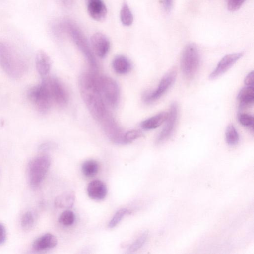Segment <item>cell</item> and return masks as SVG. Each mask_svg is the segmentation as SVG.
<instances>
[{
    "label": "cell",
    "mask_w": 254,
    "mask_h": 254,
    "mask_svg": "<svg viewBox=\"0 0 254 254\" xmlns=\"http://www.w3.org/2000/svg\"><path fill=\"white\" fill-rule=\"evenodd\" d=\"M82 98L94 118L100 122L108 113L101 95L99 77L93 72L82 73L79 79Z\"/></svg>",
    "instance_id": "cell-1"
},
{
    "label": "cell",
    "mask_w": 254,
    "mask_h": 254,
    "mask_svg": "<svg viewBox=\"0 0 254 254\" xmlns=\"http://www.w3.org/2000/svg\"><path fill=\"white\" fill-rule=\"evenodd\" d=\"M0 65L10 76L21 77L26 70L24 61L7 45L0 42Z\"/></svg>",
    "instance_id": "cell-2"
},
{
    "label": "cell",
    "mask_w": 254,
    "mask_h": 254,
    "mask_svg": "<svg viewBox=\"0 0 254 254\" xmlns=\"http://www.w3.org/2000/svg\"><path fill=\"white\" fill-rule=\"evenodd\" d=\"M199 63L196 45L194 43L187 45L182 51L180 59L181 69L184 76L188 79L193 78L197 72Z\"/></svg>",
    "instance_id": "cell-3"
},
{
    "label": "cell",
    "mask_w": 254,
    "mask_h": 254,
    "mask_svg": "<svg viewBox=\"0 0 254 254\" xmlns=\"http://www.w3.org/2000/svg\"><path fill=\"white\" fill-rule=\"evenodd\" d=\"M51 163L50 157L45 154L37 156L29 163L28 172L29 182L33 187H37L45 178Z\"/></svg>",
    "instance_id": "cell-4"
},
{
    "label": "cell",
    "mask_w": 254,
    "mask_h": 254,
    "mask_svg": "<svg viewBox=\"0 0 254 254\" xmlns=\"http://www.w3.org/2000/svg\"><path fill=\"white\" fill-rule=\"evenodd\" d=\"M28 97L36 108L42 113L47 112L53 103L48 90L42 82L28 91Z\"/></svg>",
    "instance_id": "cell-5"
},
{
    "label": "cell",
    "mask_w": 254,
    "mask_h": 254,
    "mask_svg": "<svg viewBox=\"0 0 254 254\" xmlns=\"http://www.w3.org/2000/svg\"><path fill=\"white\" fill-rule=\"evenodd\" d=\"M99 84L104 101L112 107L117 106L120 99V90L117 82L110 77L101 76H99Z\"/></svg>",
    "instance_id": "cell-6"
},
{
    "label": "cell",
    "mask_w": 254,
    "mask_h": 254,
    "mask_svg": "<svg viewBox=\"0 0 254 254\" xmlns=\"http://www.w3.org/2000/svg\"><path fill=\"white\" fill-rule=\"evenodd\" d=\"M42 82L47 88L53 102L60 106L67 104L68 100L67 92L57 78L54 77L44 78Z\"/></svg>",
    "instance_id": "cell-7"
},
{
    "label": "cell",
    "mask_w": 254,
    "mask_h": 254,
    "mask_svg": "<svg viewBox=\"0 0 254 254\" xmlns=\"http://www.w3.org/2000/svg\"><path fill=\"white\" fill-rule=\"evenodd\" d=\"M176 72L173 70L166 73L160 80L155 90L144 94L143 100L146 103H151L159 99L171 87L175 82Z\"/></svg>",
    "instance_id": "cell-8"
},
{
    "label": "cell",
    "mask_w": 254,
    "mask_h": 254,
    "mask_svg": "<svg viewBox=\"0 0 254 254\" xmlns=\"http://www.w3.org/2000/svg\"><path fill=\"white\" fill-rule=\"evenodd\" d=\"M70 31L73 40L86 57L90 66L96 70L98 64L96 59L84 36L78 29L72 26L70 27Z\"/></svg>",
    "instance_id": "cell-9"
},
{
    "label": "cell",
    "mask_w": 254,
    "mask_h": 254,
    "mask_svg": "<svg viewBox=\"0 0 254 254\" xmlns=\"http://www.w3.org/2000/svg\"><path fill=\"white\" fill-rule=\"evenodd\" d=\"M107 136L113 142L116 143H124V134L115 120L109 113L100 122Z\"/></svg>",
    "instance_id": "cell-10"
},
{
    "label": "cell",
    "mask_w": 254,
    "mask_h": 254,
    "mask_svg": "<svg viewBox=\"0 0 254 254\" xmlns=\"http://www.w3.org/2000/svg\"><path fill=\"white\" fill-rule=\"evenodd\" d=\"M178 117V105L176 102L171 104L164 127L158 134L156 143L161 144L172 135L176 124Z\"/></svg>",
    "instance_id": "cell-11"
},
{
    "label": "cell",
    "mask_w": 254,
    "mask_h": 254,
    "mask_svg": "<svg viewBox=\"0 0 254 254\" xmlns=\"http://www.w3.org/2000/svg\"><path fill=\"white\" fill-rule=\"evenodd\" d=\"M243 55V53H235L224 56L218 62L216 68L209 75L211 80L215 79L227 72Z\"/></svg>",
    "instance_id": "cell-12"
},
{
    "label": "cell",
    "mask_w": 254,
    "mask_h": 254,
    "mask_svg": "<svg viewBox=\"0 0 254 254\" xmlns=\"http://www.w3.org/2000/svg\"><path fill=\"white\" fill-rule=\"evenodd\" d=\"M89 15L95 20L102 21L107 16V10L102 0H85Z\"/></svg>",
    "instance_id": "cell-13"
},
{
    "label": "cell",
    "mask_w": 254,
    "mask_h": 254,
    "mask_svg": "<svg viewBox=\"0 0 254 254\" xmlns=\"http://www.w3.org/2000/svg\"><path fill=\"white\" fill-rule=\"evenodd\" d=\"M91 44L95 54L100 58L106 56L110 46L108 38L101 33H96L92 36Z\"/></svg>",
    "instance_id": "cell-14"
},
{
    "label": "cell",
    "mask_w": 254,
    "mask_h": 254,
    "mask_svg": "<svg viewBox=\"0 0 254 254\" xmlns=\"http://www.w3.org/2000/svg\"><path fill=\"white\" fill-rule=\"evenodd\" d=\"M88 196L94 200H101L105 198L107 194V188L104 182L99 180L90 182L87 186Z\"/></svg>",
    "instance_id": "cell-15"
},
{
    "label": "cell",
    "mask_w": 254,
    "mask_h": 254,
    "mask_svg": "<svg viewBox=\"0 0 254 254\" xmlns=\"http://www.w3.org/2000/svg\"><path fill=\"white\" fill-rule=\"evenodd\" d=\"M58 243L56 237L51 233H46L36 239L32 247L36 251H42L55 247Z\"/></svg>",
    "instance_id": "cell-16"
},
{
    "label": "cell",
    "mask_w": 254,
    "mask_h": 254,
    "mask_svg": "<svg viewBox=\"0 0 254 254\" xmlns=\"http://www.w3.org/2000/svg\"><path fill=\"white\" fill-rule=\"evenodd\" d=\"M51 60L48 55L43 50H39L36 56V66L39 74L45 77L50 72Z\"/></svg>",
    "instance_id": "cell-17"
},
{
    "label": "cell",
    "mask_w": 254,
    "mask_h": 254,
    "mask_svg": "<svg viewBox=\"0 0 254 254\" xmlns=\"http://www.w3.org/2000/svg\"><path fill=\"white\" fill-rule=\"evenodd\" d=\"M112 66L115 71L120 74L128 73L131 68V64L126 56L119 55L116 56L112 62Z\"/></svg>",
    "instance_id": "cell-18"
},
{
    "label": "cell",
    "mask_w": 254,
    "mask_h": 254,
    "mask_svg": "<svg viewBox=\"0 0 254 254\" xmlns=\"http://www.w3.org/2000/svg\"><path fill=\"white\" fill-rule=\"evenodd\" d=\"M168 113L161 112L143 121L141 123V127L146 130L155 129L166 121Z\"/></svg>",
    "instance_id": "cell-19"
},
{
    "label": "cell",
    "mask_w": 254,
    "mask_h": 254,
    "mask_svg": "<svg viewBox=\"0 0 254 254\" xmlns=\"http://www.w3.org/2000/svg\"><path fill=\"white\" fill-rule=\"evenodd\" d=\"M75 200L73 191H67L57 196L55 201V205L60 208H71Z\"/></svg>",
    "instance_id": "cell-20"
},
{
    "label": "cell",
    "mask_w": 254,
    "mask_h": 254,
    "mask_svg": "<svg viewBox=\"0 0 254 254\" xmlns=\"http://www.w3.org/2000/svg\"><path fill=\"white\" fill-rule=\"evenodd\" d=\"M238 99L242 106L253 104L254 101L253 86H247L242 88L238 93Z\"/></svg>",
    "instance_id": "cell-21"
},
{
    "label": "cell",
    "mask_w": 254,
    "mask_h": 254,
    "mask_svg": "<svg viewBox=\"0 0 254 254\" xmlns=\"http://www.w3.org/2000/svg\"><path fill=\"white\" fill-rule=\"evenodd\" d=\"M99 164L92 159L85 161L82 165V171L83 175L87 177L94 176L98 172Z\"/></svg>",
    "instance_id": "cell-22"
},
{
    "label": "cell",
    "mask_w": 254,
    "mask_h": 254,
    "mask_svg": "<svg viewBox=\"0 0 254 254\" xmlns=\"http://www.w3.org/2000/svg\"><path fill=\"white\" fill-rule=\"evenodd\" d=\"M225 138L229 145L233 146L237 144L239 140V134L233 124L229 125L226 129Z\"/></svg>",
    "instance_id": "cell-23"
},
{
    "label": "cell",
    "mask_w": 254,
    "mask_h": 254,
    "mask_svg": "<svg viewBox=\"0 0 254 254\" xmlns=\"http://www.w3.org/2000/svg\"><path fill=\"white\" fill-rule=\"evenodd\" d=\"M120 19L122 24L126 26L131 25L133 21L132 14L126 2L123 3L120 11Z\"/></svg>",
    "instance_id": "cell-24"
},
{
    "label": "cell",
    "mask_w": 254,
    "mask_h": 254,
    "mask_svg": "<svg viewBox=\"0 0 254 254\" xmlns=\"http://www.w3.org/2000/svg\"><path fill=\"white\" fill-rule=\"evenodd\" d=\"M35 222V216L34 213L31 211L26 212L22 215L21 219V225L25 230H30Z\"/></svg>",
    "instance_id": "cell-25"
},
{
    "label": "cell",
    "mask_w": 254,
    "mask_h": 254,
    "mask_svg": "<svg viewBox=\"0 0 254 254\" xmlns=\"http://www.w3.org/2000/svg\"><path fill=\"white\" fill-rule=\"evenodd\" d=\"M131 213V210L127 208H122L118 210L108 223V227L113 228L116 227L126 215Z\"/></svg>",
    "instance_id": "cell-26"
},
{
    "label": "cell",
    "mask_w": 254,
    "mask_h": 254,
    "mask_svg": "<svg viewBox=\"0 0 254 254\" xmlns=\"http://www.w3.org/2000/svg\"><path fill=\"white\" fill-rule=\"evenodd\" d=\"M75 219V216L74 212L70 210H65L61 214L59 221L63 225L68 226L74 223Z\"/></svg>",
    "instance_id": "cell-27"
},
{
    "label": "cell",
    "mask_w": 254,
    "mask_h": 254,
    "mask_svg": "<svg viewBox=\"0 0 254 254\" xmlns=\"http://www.w3.org/2000/svg\"><path fill=\"white\" fill-rule=\"evenodd\" d=\"M148 237V232H143L129 246L128 251L134 252L141 248L145 244Z\"/></svg>",
    "instance_id": "cell-28"
},
{
    "label": "cell",
    "mask_w": 254,
    "mask_h": 254,
    "mask_svg": "<svg viewBox=\"0 0 254 254\" xmlns=\"http://www.w3.org/2000/svg\"><path fill=\"white\" fill-rule=\"evenodd\" d=\"M239 123L243 126L253 128L254 118L246 113H240L238 115Z\"/></svg>",
    "instance_id": "cell-29"
},
{
    "label": "cell",
    "mask_w": 254,
    "mask_h": 254,
    "mask_svg": "<svg viewBox=\"0 0 254 254\" xmlns=\"http://www.w3.org/2000/svg\"><path fill=\"white\" fill-rule=\"evenodd\" d=\"M141 136L142 133L139 130L134 129L128 131L124 134V143L131 142Z\"/></svg>",
    "instance_id": "cell-30"
},
{
    "label": "cell",
    "mask_w": 254,
    "mask_h": 254,
    "mask_svg": "<svg viewBox=\"0 0 254 254\" xmlns=\"http://www.w3.org/2000/svg\"><path fill=\"white\" fill-rule=\"evenodd\" d=\"M246 0H227L228 9L234 11L239 9Z\"/></svg>",
    "instance_id": "cell-31"
},
{
    "label": "cell",
    "mask_w": 254,
    "mask_h": 254,
    "mask_svg": "<svg viewBox=\"0 0 254 254\" xmlns=\"http://www.w3.org/2000/svg\"><path fill=\"white\" fill-rule=\"evenodd\" d=\"M6 240V231L4 225L0 222V245L3 244Z\"/></svg>",
    "instance_id": "cell-32"
},
{
    "label": "cell",
    "mask_w": 254,
    "mask_h": 254,
    "mask_svg": "<svg viewBox=\"0 0 254 254\" xmlns=\"http://www.w3.org/2000/svg\"><path fill=\"white\" fill-rule=\"evenodd\" d=\"M254 71L250 72L244 80V83L247 86H253L254 83Z\"/></svg>",
    "instance_id": "cell-33"
},
{
    "label": "cell",
    "mask_w": 254,
    "mask_h": 254,
    "mask_svg": "<svg viewBox=\"0 0 254 254\" xmlns=\"http://www.w3.org/2000/svg\"><path fill=\"white\" fill-rule=\"evenodd\" d=\"M55 147V145L51 142H46L42 144L39 148L41 150L45 151L49 150L54 148Z\"/></svg>",
    "instance_id": "cell-34"
},
{
    "label": "cell",
    "mask_w": 254,
    "mask_h": 254,
    "mask_svg": "<svg viewBox=\"0 0 254 254\" xmlns=\"http://www.w3.org/2000/svg\"><path fill=\"white\" fill-rule=\"evenodd\" d=\"M173 0H164L165 9L167 11H170L172 8Z\"/></svg>",
    "instance_id": "cell-35"
}]
</instances>
